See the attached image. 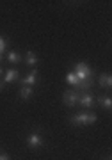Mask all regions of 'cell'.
Instances as JSON below:
<instances>
[{
	"label": "cell",
	"instance_id": "9c48e42d",
	"mask_svg": "<svg viewBox=\"0 0 112 160\" xmlns=\"http://www.w3.org/2000/svg\"><path fill=\"white\" fill-rule=\"evenodd\" d=\"M32 94H34L32 87H28V86H22V87H20V98H22V100H28Z\"/></svg>",
	"mask_w": 112,
	"mask_h": 160
},
{
	"label": "cell",
	"instance_id": "2e32d148",
	"mask_svg": "<svg viewBox=\"0 0 112 160\" xmlns=\"http://www.w3.org/2000/svg\"><path fill=\"white\" fill-rule=\"evenodd\" d=\"M0 75H2V66H0Z\"/></svg>",
	"mask_w": 112,
	"mask_h": 160
},
{
	"label": "cell",
	"instance_id": "7a4b0ae2",
	"mask_svg": "<svg viewBox=\"0 0 112 160\" xmlns=\"http://www.w3.org/2000/svg\"><path fill=\"white\" fill-rule=\"evenodd\" d=\"M96 119H98V116L93 114V112H82V114H75L71 116V125H77V126H85V125H93V123H96Z\"/></svg>",
	"mask_w": 112,
	"mask_h": 160
},
{
	"label": "cell",
	"instance_id": "ba28073f",
	"mask_svg": "<svg viewBox=\"0 0 112 160\" xmlns=\"http://www.w3.org/2000/svg\"><path fill=\"white\" fill-rule=\"evenodd\" d=\"M98 82H100V86H101V87H107V89H110V86H112V77H110V73L100 75Z\"/></svg>",
	"mask_w": 112,
	"mask_h": 160
},
{
	"label": "cell",
	"instance_id": "9a60e30c",
	"mask_svg": "<svg viewBox=\"0 0 112 160\" xmlns=\"http://www.w3.org/2000/svg\"><path fill=\"white\" fill-rule=\"evenodd\" d=\"M2 89H4V82H0V91H2Z\"/></svg>",
	"mask_w": 112,
	"mask_h": 160
},
{
	"label": "cell",
	"instance_id": "e0dca14e",
	"mask_svg": "<svg viewBox=\"0 0 112 160\" xmlns=\"http://www.w3.org/2000/svg\"><path fill=\"white\" fill-rule=\"evenodd\" d=\"M0 62H2V55H0Z\"/></svg>",
	"mask_w": 112,
	"mask_h": 160
},
{
	"label": "cell",
	"instance_id": "5bb4252c",
	"mask_svg": "<svg viewBox=\"0 0 112 160\" xmlns=\"http://www.w3.org/2000/svg\"><path fill=\"white\" fill-rule=\"evenodd\" d=\"M0 160H11V157L6 155V153H0Z\"/></svg>",
	"mask_w": 112,
	"mask_h": 160
},
{
	"label": "cell",
	"instance_id": "3957f363",
	"mask_svg": "<svg viewBox=\"0 0 112 160\" xmlns=\"http://www.w3.org/2000/svg\"><path fill=\"white\" fill-rule=\"evenodd\" d=\"M79 91H75V89H68L64 92V96H62V102L66 103L68 107H73V105H77L79 103Z\"/></svg>",
	"mask_w": 112,
	"mask_h": 160
},
{
	"label": "cell",
	"instance_id": "277c9868",
	"mask_svg": "<svg viewBox=\"0 0 112 160\" xmlns=\"http://www.w3.org/2000/svg\"><path fill=\"white\" fill-rule=\"evenodd\" d=\"M43 135L41 133H30L27 137V146L28 148H32V149H38V148H41L43 146Z\"/></svg>",
	"mask_w": 112,
	"mask_h": 160
},
{
	"label": "cell",
	"instance_id": "5b68a950",
	"mask_svg": "<svg viewBox=\"0 0 112 160\" xmlns=\"http://www.w3.org/2000/svg\"><path fill=\"white\" fill-rule=\"evenodd\" d=\"M79 105H82L84 109H93L94 107V96L91 92H82L79 96Z\"/></svg>",
	"mask_w": 112,
	"mask_h": 160
},
{
	"label": "cell",
	"instance_id": "8992f818",
	"mask_svg": "<svg viewBox=\"0 0 112 160\" xmlns=\"http://www.w3.org/2000/svg\"><path fill=\"white\" fill-rule=\"evenodd\" d=\"M36 80H38V71H36V69H32V71L27 75V77H23V78H22V86L32 87L34 84H36Z\"/></svg>",
	"mask_w": 112,
	"mask_h": 160
},
{
	"label": "cell",
	"instance_id": "4fadbf2b",
	"mask_svg": "<svg viewBox=\"0 0 112 160\" xmlns=\"http://www.w3.org/2000/svg\"><path fill=\"white\" fill-rule=\"evenodd\" d=\"M7 45H9V41H7V38H4V36H0V55H4V52L7 50Z\"/></svg>",
	"mask_w": 112,
	"mask_h": 160
},
{
	"label": "cell",
	"instance_id": "ac0fdd59",
	"mask_svg": "<svg viewBox=\"0 0 112 160\" xmlns=\"http://www.w3.org/2000/svg\"><path fill=\"white\" fill-rule=\"evenodd\" d=\"M0 153H2V151H0Z\"/></svg>",
	"mask_w": 112,
	"mask_h": 160
},
{
	"label": "cell",
	"instance_id": "6da1fadb",
	"mask_svg": "<svg viewBox=\"0 0 112 160\" xmlns=\"http://www.w3.org/2000/svg\"><path fill=\"white\" fill-rule=\"evenodd\" d=\"M73 73H75V77L79 80L77 89L85 91V89H91V87H93V84H94V73H93L91 66H87L85 62H77Z\"/></svg>",
	"mask_w": 112,
	"mask_h": 160
},
{
	"label": "cell",
	"instance_id": "30bf717a",
	"mask_svg": "<svg viewBox=\"0 0 112 160\" xmlns=\"http://www.w3.org/2000/svg\"><path fill=\"white\" fill-rule=\"evenodd\" d=\"M23 62L27 64V66H36L38 64V55L34 53V52H27V55H25V61Z\"/></svg>",
	"mask_w": 112,
	"mask_h": 160
},
{
	"label": "cell",
	"instance_id": "7c38bea8",
	"mask_svg": "<svg viewBox=\"0 0 112 160\" xmlns=\"http://www.w3.org/2000/svg\"><path fill=\"white\" fill-rule=\"evenodd\" d=\"M7 61L11 64H18V62H22V55L18 52H9L7 53Z\"/></svg>",
	"mask_w": 112,
	"mask_h": 160
},
{
	"label": "cell",
	"instance_id": "52a82bcc",
	"mask_svg": "<svg viewBox=\"0 0 112 160\" xmlns=\"http://www.w3.org/2000/svg\"><path fill=\"white\" fill-rule=\"evenodd\" d=\"M18 69H14V68H11V69H7L6 71V75H4V82H16L20 77H18Z\"/></svg>",
	"mask_w": 112,
	"mask_h": 160
},
{
	"label": "cell",
	"instance_id": "8fae6325",
	"mask_svg": "<svg viewBox=\"0 0 112 160\" xmlns=\"http://www.w3.org/2000/svg\"><path fill=\"white\" fill-rule=\"evenodd\" d=\"M98 103H100L103 109H107V110H110V107H112L110 96H100V98H98Z\"/></svg>",
	"mask_w": 112,
	"mask_h": 160
}]
</instances>
